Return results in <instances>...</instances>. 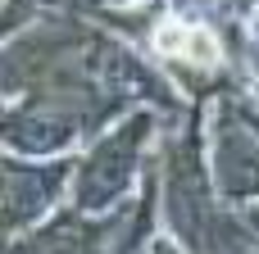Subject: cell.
Masks as SVG:
<instances>
[{
	"label": "cell",
	"mask_w": 259,
	"mask_h": 254,
	"mask_svg": "<svg viewBox=\"0 0 259 254\" xmlns=\"http://www.w3.org/2000/svg\"><path fill=\"white\" fill-rule=\"evenodd\" d=\"M155 50H164L173 59H187V64H200V68L219 64V41L200 23H164L155 32Z\"/></svg>",
	"instance_id": "cell-1"
}]
</instances>
